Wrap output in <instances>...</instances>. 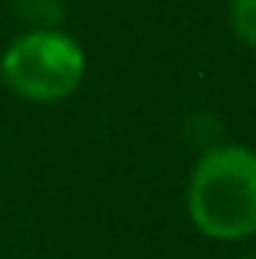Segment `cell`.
<instances>
[{"mask_svg":"<svg viewBox=\"0 0 256 259\" xmlns=\"http://www.w3.org/2000/svg\"><path fill=\"white\" fill-rule=\"evenodd\" d=\"M187 217L211 241H247L256 235V151L247 145L208 148L187 178Z\"/></svg>","mask_w":256,"mask_h":259,"instance_id":"obj_1","label":"cell"},{"mask_svg":"<svg viewBox=\"0 0 256 259\" xmlns=\"http://www.w3.org/2000/svg\"><path fill=\"white\" fill-rule=\"evenodd\" d=\"M88 72L81 42L64 27H24L0 55V81L24 103L52 106L72 97Z\"/></svg>","mask_w":256,"mask_h":259,"instance_id":"obj_2","label":"cell"},{"mask_svg":"<svg viewBox=\"0 0 256 259\" xmlns=\"http://www.w3.org/2000/svg\"><path fill=\"white\" fill-rule=\"evenodd\" d=\"M9 6L24 27H61L66 15L64 0H9Z\"/></svg>","mask_w":256,"mask_h":259,"instance_id":"obj_3","label":"cell"},{"mask_svg":"<svg viewBox=\"0 0 256 259\" xmlns=\"http://www.w3.org/2000/svg\"><path fill=\"white\" fill-rule=\"evenodd\" d=\"M229 27L241 46L256 52V0H229Z\"/></svg>","mask_w":256,"mask_h":259,"instance_id":"obj_4","label":"cell"},{"mask_svg":"<svg viewBox=\"0 0 256 259\" xmlns=\"http://www.w3.org/2000/svg\"><path fill=\"white\" fill-rule=\"evenodd\" d=\"M241 259H256V253H250V256H241Z\"/></svg>","mask_w":256,"mask_h":259,"instance_id":"obj_5","label":"cell"}]
</instances>
